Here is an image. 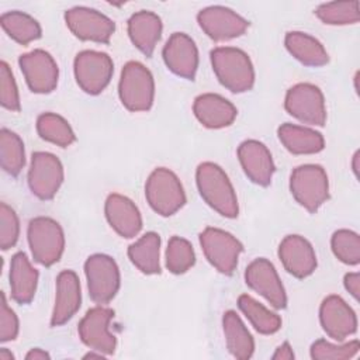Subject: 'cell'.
Instances as JSON below:
<instances>
[{"instance_id": "obj_1", "label": "cell", "mask_w": 360, "mask_h": 360, "mask_svg": "<svg viewBox=\"0 0 360 360\" xmlns=\"http://www.w3.org/2000/svg\"><path fill=\"white\" fill-rule=\"evenodd\" d=\"M195 181L200 195L214 211L225 218L238 217V197L229 177L221 166L212 162L198 165L195 170Z\"/></svg>"}, {"instance_id": "obj_2", "label": "cell", "mask_w": 360, "mask_h": 360, "mask_svg": "<svg viewBox=\"0 0 360 360\" xmlns=\"http://www.w3.org/2000/svg\"><path fill=\"white\" fill-rule=\"evenodd\" d=\"M219 83L232 93L249 91L255 84V69L248 53L233 46H218L210 53Z\"/></svg>"}, {"instance_id": "obj_3", "label": "cell", "mask_w": 360, "mask_h": 360, "mask_svg": "<svg viewBox=\"0 0 360 360\" xmlns=\"http://www.w3.org/2000/svg\"><path fill=\"white\" fill-rule=\"evenodd\" d=\"M118 96L122 105L132 112L150 110L155 98V80L150 70L141 62H127L121 70Z\"/></svg>"}, {"instance_id": "obj_4", "label": "cell", "mask_w": 360, "mask_h": 360, "mask_svg": "<svg viewBox=\"0 0 360 360\" xmlns=\"http://www.w3.org/2000/svg\"><path fill=\"white\" fill-rule=\"evenodd\" d=\"M27 239L34 260L45 267L58 263L65 250L63 229L49 217H35L27 228Z\"/></svg>"}, {"instance_id": "obj_5", "label": "cell", "mask_w": 360, "mask_h": 360, "mask_svg": "<svg viewBox=\"0 0 360 360\" xmlns=\"http://www.w3.org/2000/svg\"><path fill=\"white\" fill-rule=\"evenodd\" d=\"M145 197L150 208L170 217L186 204V193L179 177L166 167L155 169L145 183Z\"/></svg>"}, {"instance_id": "obj_6", "label": "cell", "mask_w": 360, "mask_h": 360, "mask_svg": "<svg viewBox=\"0 0 360 360\" xmlns=\"http://www.w3.org/2000/svg\"><path fill=\"white\" fill-rule=\"evenodd\" d=\"M290 191L308 212H315L329 198V180L319 165H301L290 176Z\"/></svg>"}, {"instance_id": "obj_7", "label": "cell", "mask_w": 360, "mask_h": 360, "mask_svg": "<svg viewBox=\"0 0 360 360\" xmlns=\"http://www.w3.org/2000/svg\"><path fill=\"white\" fill-rule=\"evenodd\" d=\"M84 274L90 298L98 304H108L118 292L121 284L120 269L115 260L103 253H96L84 262Z\"/></svg>"}, {"instance_id": "obj_8", "label": "cell", "mask_w": 360, "mask_h": 360, "mask_svg": "<svg viewBox=\"0 0 360 360\" xmlns=\"http://www.w3.org/2000/svg\"><path fill=\"white\" fill-rule=\"evenodd\" d=\"M73 72L79 87L87 94L97 96L110 84L114 63L108 53L86 49L76 55Z\"/></svg>"}, {"instance_id": "obj_9", "label": "cell", "mask_w": 360, "mask_h": 360, "mask_svg": "<svg viewBox=\"0 0 360 360\" xmlns=\"http://www.w3.org/2000/svg\"><path fill=\"white\" fill-rule=\"evenodd\" d=\"M200 245L205 259L219 273L231 276L235 271L243 245L232 233L219 228L207 226L200 233Z\"/></svg>"}, {"instance_id": "obj_10", "label": "cell", "mask_w": 360, "mask_h": 360, "mask_svg": "<svg viewBox=\"0 0 360 360\" xmlns=\"http://www.w3.org/2000/svg\"><path fill=\"white\" fill-rule=\"evenodd\" d=\"M285 111L302 124L323 127L326 122V105L321 89L312 83H298L287 90L284 98Z\"/></svg>"}, {"instance_id": "obj_11", "label": "cell", "mask_w": 360, "mask_h": 360, "mask_svg": "<svg viewBox=\"0 0 360 360\" xmlns=\"http://www.w3.org/2000/svg\"><path fill=\"white\" fill-rule=\"evenodd\" d=\"M62 162L49 152H34L28 169V187L39 200H52L63 183Z\"/></svg>"}, {"instance_id": "obj_12", "label": "cell", "mask_w": 360, "mask_h": 360, "mask_svg": "<svg viewBox=\"0 0 360 360\" xmlns=\"http://www.w3.org/2000/svg\"><path fill=\"white\" fill-rule=\"evenodd\" d=\"M114 318L111 308L97 305L90 308L79 322L80 340L90 349L111 356L117 347V338L110 332V322Z\"/></svg>"}, {"instance_id": "obj_13", "label": "cell", "mask_w": 360, "mask_h": 360, "mask_svg": "<svg viewBox=\"0 0 360 360\" xmlns=\"http://www.w3.org/2000/svg\"><path fill=\"white\" fill-rule=\"evenodd\" d=\"M65 21L72 34L82 41L108 44L115 31V22L110 17L83 6L69 8Z\"/></svg>"}, {"instance_id": "obj_14", "label": "cell", "mask_w": 360, "mask_h": 360, "mask_svg": "<svg viewBox=\"0 0 360 360\" xmlns=\"http://www.w3.org/2000/svg\"><path fill=\"white\" fill-rule=\"evenodd\" d=\"M20 69L32 93L48 94L58 86L59 68L52 55L44 49H34L20 56Z\"/></svg>"}, {"instance_id": "obj_15", "label": "cell", "mask_w": 360, "mask_h": 360, "mask_svg": "<svg viewBox=\"0 0 360 360\" xmlns=\"http://www.w3.org/2000/svg\"><path fill=\"white\" fill-rule=\"evenodd\" d=\"M197 21L201 30L211 39L221 42L243 35L249 21L232 8L224 6H210L198 11Z\"/></svg>"}, {"instance_id": "obj_16", "label": "cell", "mask_w": 360, "mask_h": 360, "mask_svg": "<svg viewBox=\"0 0 360 360\" xmlns=\"http://www.w3.org/2000/svg\"><path fill=\"white\" fill-rule=\"evenodd\" d=\"M245 281L276 309L285 308L287 294L270 260L264 257L255 259L245 270Z\"/></svg>"}, {"instance_id": "obj_17", "label": "cell", "mask_w": 360, "mask_h": 360, "mask_svg": "<svg viewBox=\"0 0 360 360\" xmlns=\"http://www.w3.org/2000/svg\"><path fill=\"white\" fill-rule=\"evenodd\" d=\"M319 322L323 332L336 342H343L357 330V316L339 295H328L319 307Z\"/></svg>"}, {"instance_id": "obj_18", "label": "cell", "mask_w": 360, "mask_h": 360, "mask_svg": "<svg viewBox=\"0 0 360 360\" xmlns=\"http://www.w3.org/2000/svg\"><path fill=\"white\" fill-rule=\"evenodd\" d=\"M162 56L172 73L187 80H194L198 68V49L187 34L173 32L163 46Z\"/></svg>"}, {"instance_id": "obj_19", "label": "cell", "mask_w": 360, "mask_h": 360, "mask_svg": "<svg viewBox=\"0 0 360 360\" xmlns=\"http://www.w3.org/2000/svg\"><path fill=\"white\" fill-rule=\"evenodd\" d=\"M239 163L248 179L262 187L271 183L276 166L267 146L256 139L243 141L238 146Z\"/></svg>"}, {"instance_id": "obj_20", "label": "cell", "mask_w": 360, "mask_h": 360, "mask_svg": "<svg viewBox=\"0 0 360 360\" xmlns=\"http://www.w3.org/2000/svg\"><path fill=\"white\" fill-rule=\"evenodd\" d=\"M278 257L284 269L297 278H305L316 269L315 250L301 235H287L280 242Z\"/></svg>"}, {"instance_id": "obj_21", "label": "cell", "mask_w": 360, "mask_h": 360, "mask_svg": "<svg viewBox=\"0 0 360 360\" xmlns=\"http://www.w3.org/2000/svg\"><path fill=\"white\" fill-rule=\"evenodd\" d=\"M104 214L110 226L122 238H135L142 229V217L138 207L125 195L112 193L104 204Z\"/></svg>"}, {"instance_id": "obj_22", "label": "cell", "mask_w": 360, "mask_h": 360, "mask_svg": "<svg viewBox=\"0 0 360 360\" xmlns=\"http://www.w3.org/2000/svg\"><path fill=\"white\" fill-rule=\"evenodd\" d=\"M82 304L80 281L73 270H63L56 278V295L52 309L51 325L60 326L66 323L79 311Z\"/></svg>"}, {"instance_id": "obj_23", "label": "cell", "mask_w": 360, "mask_h": 360, "mask_svg": "<svg viewBox=\"0 0 360 360\" xmlns=\"http://www.w3.org/2000/svg\"><path fill=\"white\" fill-rule=\"evenodd\" d=\"M193 112L200 124L210 129H219L233 124L238 110L225 97L214 93H204L195 97Z\"/></svg>"}, {"instance_id": "obj_24", "label": "cell", "mask_w": 360, "mask_h": 360, "mask_svg": "<svg viewBox=\"0 0 360 360\" xmlns=\"http://www.w3.org/2000/svg\"><path fill=\"white\" fill-rule=\"evenodd\" d=\"M162 30V20L153 11L141 10L134 13L128 20L129 39L146 56H152L160 39Z\"/></svg>"}, {"instance_id": "obj_25", "label": "cell", "mask_w": 360, "mask_h": 360, "mask_svg": "<svg viewBox=\"0 0 360 360\" xmlns=\"http://www.w3.org/2000/svg\"><path fill=\"white\" fill-rule=\"evenodd\" d=\"M38 270L34 269L24 252H18L11 257L10 263V290L11 298L21 305L30 304L35 295L38 284Z\"/></svg>"}, {"instance_id": "obj_26", "label": "cell", "mask_w": 360, "mask_h": 360, "mask_svg": "<svg viewBox=\"0 0 360 360\" xmlns=\"http://www.w3.org/2000/svg\"><path fill=\"white\" fill-rule=\"evenodd\" d=\"M277 135L283 146L292 155H314L325 148V139L321 132L285 122L278 127Z\"/></svg>"}, {"instance_id": "obj_27", "label": "cell", "mask_w": 360, "mask_h": 360, "mask_svg": "<svg viewBox=\"0 0 360 360\" xmlns=\"http://www.w3.org/2000/svg\"><path fill=\"white\" fill-rule=\"evenodd\" d=\"M284 45L287 51L302 65L319 68L328 63L329 56L325 46L315 37L302 31H290L285 34Z\"/></svg>"}, {"instance_id": "obj_28", "label": "cell", "mask_w": 360, "mask_h": 360, "mask_svg": "<svg viewBox=\"0 0 360 360\" xmlns=\"http://www.w3.org/2000/svg\"><path fill=\"white\" fill-rule=\"evenodd\" d=\"M222 328L228 352L239 360H248L253 356L255 340L235 311H226L222 316Z\"/></svg>"}, {"instance_id": "obj_29", "label": "cell", "mask_w": 360, "mask_h": 360, "mask_svg": "<svg viewBox=\"0 0 360 360\" xmlns=\"http://www.w3.org/2000/svg\"><path fill=\"white\" fill-rule=\"evenodd\" d=\"M128 257L143 274H159L160 236L156 232H146L135 243L128 246Z\"/></svg>"}, {"instance_id": "obj_30", "label": "cell", "mask_w": 360, "mask_h": 360, "mask_svg": "<svg viewBox=\"0 0 360 360\" xmlns=\"http://www.w3.org/2000/svg\"><path fill=\"white\" fill-rule=\"evenodd\" d=\"M0 24L6 34L20 45H28L38 39L42 32L39 22L34 17L17 10L3 13Z\"/></svg>"}, {"instance_id": "obj_31", "label": "cell", "mask_w": 360, "mask_h": 360, "mask_svg": "<svg viewBox=\"0 0 360 360\" xmlns=\"http://www.w3.org/2000/svg\"><path fill=\"white\" fill-rule=\"evenodd\" d=\"M238 307L259 333L273 335L280 330L281 318L276 312L269 311L253 297H250L248 294L239 295Z\"/></svg>"}, {"instance_id": "obj_32", "label": "cell", "mask_w": 360, "mask_h": 360, "mask_svg": "<svg viewBox=\"0 0 360 360\" xmlns=\"http://www.w3.org/2000/svg\"><path fill=\"white\" fill-rule=\"evenodd\" d=\"M37 131L44 141L60 148H68L76 141V135L69 122L55 112H44L38 115Z\"/></svg>"}, {"instance_id": "obj_33", "label": "cell", "mask_w": 360, "mask_h": 360, "mask_svg": "<svg viewBox=\"0 0 360 360\" xmlns=\"http://www.w3.org/2000/svg\"><path fill=\"white\" fill-rule=\"evenodd\" d=\"M0 165L13 177L18 176L25 165L24 143L15 132L7 128L0 131Z\"/></svg>"}, {"instance_id": "obj_34", "label": "cell", "mask_w": 360, "mask_h": 360, "mask_svg": "<svg viewBox=\"0 0 360 360\" xmlns=\"http://www.w3.org/2000/svg\"><path fill=\"white\" fill-rule=\"evenodd\" d=\"M316 17L328 25L356 24L360 20L359 1H329L322 3L315 10Z\"/></svg>"}, {"instance_id": "obj_35", "label": "cell", "mask_w": 360, "mask_h": 360, "mask_svg": "<svg viewBox=\"0 0 360 360\" xmlns=\"http://www.w3.org/2000/svg\"><path fill=\"white\" fill-rule=\"evenodd\" d=\"M195 263L191 243L180 236H172L166 248V267L173 274H183Z\"/></svg>"}, {"instance_id": "obj_36", "label": "cell", "mask_w": 360, "mask_h": 360, "mask_svg": "<svg viewBox=\"0 0 360 360\" xmlns=\"http://www.w3.org/2000/svg\"><path fill=\"white\" fill-rule=\"evenodd\" d=\"M333 255L345 264L357 266L360 263V236L350 229H339L330 238Z\"/></svg>"}, {"instance_id": "obj_37", "label": "cell", "mask_w": 360, "mask_h": 360, "mask_svg": "<svg viewBox=\"0 0 360 360\" xmlns=\"http://www.w3.org/2000/svg\"><path fill=\"white\" fill-rule=\"evenodd\" d=\"M360 350L359 340H350L342 345L318 339L311 345L309 354L314 360H347L354 357Z\"/></svg>"}, {"instance_id": "obj_38", "label": "cell", "mask_w": 360, "mask_h": 360, "mask_svg": "<svg viewBox=\"0 0 360 360\" xmlns=\"http://www.w3.org/2000/svg\"><path fill=\"white\" fill-rule=\"evenodd\" d=\"M20 236V221L15 211L6 202H0V248L8 250Z\"/></svg>"}, {"instance_id": "obj_39", "label": "cell", "mask_w": 360, "mask_h": 360, "mask_svg": "<svg viewBox=\"0 0 360 360\" xmlns=\"http://www.w3.org/2000/svg\"><path fill=\"white\" fill-rule=\"evenodd\" d=\"M0 103L10 111H20V94L10 66L3 60L0 63Z\"/></svg>"}, {"instance_id": "obj_40", "label": "cell", "mask_w": 360, "mask_h": 360, "mask_svg": "<svg viewBox=\"0 0 360 360\" xmlns=\"http://www.w3.org/2000/svg\"><path fill=\"white\" fill-rule=\"evenodd\" d=\"M18 318L15 312L8 307L6 294L1 292L0 304V342L14 340L18 335Z\"/></svg>"}, {"instance_id": "obj_41", "label": "cell", "mask_w": 360, "mask_h": 360, "mask_svg": "<svg viewBox=\"0 0 360 360\" xmlns=\"http://www.w3.org/2000/svg\"><path fill=\"white\" fill-rule=\"evenodd\" d=\"M345 288L352 294V297L357 301L360 295V274L359 273H347L343 278Z\"/></svg>"}, {"instance_id": "obj_42", "label": "cell", "mask_w": 360, "mask_h": 360, "mask_svg": "<svg viewBox=\"0 0 360 360\" xmlns=\"http://www.w3.org/2000/svg\"><path fill=\"white\" fill-rule=\"evenodd\" d=\"M294 357H295V354H294V352H292V349H291V346H290L288 342L281 343V345L276 349L274 354L271 356L273 360H292Z\"/></svg>"}, {"instance_id": "obj_43", "label": "cell", "mask_w": 360, "mask_h": 360, "mask_svg": "<svg viewBox=\"0 0 360 360\" xmlns=\"http://www.w3.org/2000/svg\"><path fill=\"white\" fill-rule=\"evenodd\" d=\"M49 359H51L49 353L39 347H34L25 354V360H49Z\"/></svg>"}, {"instance_id": "obj_44", "label": "cell", "mask_w": 360, "mask_h": 360, "mask_svg": "<svg viewBox=\"0 0 360 360\" xmlns=\"http://www.w3.org/2000/svg\"><path fill=\"white\" fill-rule=\"evenodd\" d=\"M14 354L11 352H8L7 349H1L0 350V360H14Z\"/></svg>"}, {"instance_id": "obj_45", "label": "cell", "mask_w": 360, "mask_h": 360, "mask_svg": "<svg viewBox=\"0 0 360 360\" xmlns=\"http://www.w3.org/2000/svg\"><path fill=\"white\" fill-rule=\"evenodd\" d=\"M357 162H359V152L354 153V156H353V163H352V167H353V172H354L356 177L359 176V165H357Z\"/></svg>"}]
</instances>
